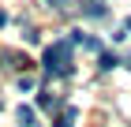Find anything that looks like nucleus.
Returning a JSON list of instances; mask_svg holds the SVG:
<instances>
[{
	"label": "nucleus",
	"mask_w": 131,
	"mask_h": 127,
	"mask_svg": "<svg viewBox=\"0 0 131 127\" xmlns=\"http://www.w3.org/2000/svg\"><path fill=\"white\" fill-rule=\"evenodd\" d=\"M75 116H79V112H75V108H64V112H60V116H56V123H52V127H71V123H75Z\"/></svg>",
	"instance_id": "obj_3"
},
{
	"label": "nucleus",
	"mask_w": 131,
	"mask_h": 127,
	"mask_svg": "<svg viewBox=\"0 0 131 127\" xmlns=\"http://www.w3.org/2000/svg\"><path fill=\"white\" fill-rule=\"evenodd\" d=\"M45 71L49 75H71V41H52L45 49Z\"/></svg>",
	"instance_id": "obj_1"
},
{
	"label": "nucleus",
	"mask_w": 131,
	"mask_h": 127,
	"mask_svg": "<svg viewBox=\"0 0 131 127\" xmlns=\"http://www.w3.org/2000/svg\"><path fill=\"white\" fill-rule=\"evenodd\" d=\"M116 64H120V56H116V52H101V67H105V71L116 67Z\"/></svg>",
	"instance_id": "obj_5"
},
{
	"label": "nucleus",
	"mask_w": 131,
	"mask_h": 127,
	"mask_svg": "<svg viewBox=\"0 0 131 127\" xmlns=\"http://www.w3.org/2000/svg\"><path fill=\"white\" fill-rule=\"evenodd\" d=\"M71 45H82V49H90V52H101V41L97 38H82V34H71Z\"/></svg>",
	"instance_id": "obj_2"
},
{
	"label": "nucleus",
	"mask_w": 131,
	"mask_h": 127,
	"mask_svg": "<svg viewBox=\"0 0 131 127\" xmlns=\"http://www.w3.org/2000/svg\"><path fill=\"white\" fill-rule=\"evenodd\" d=\"M4 22H8V19H4V11H0V26H4Z\"/></svg>",
	"instance_id": "obj_8"
},
{
	"label": "nucleus",
	"mask_w": 131,
	"mask_h": 127,
	"mask_svg": "<svg viewBox=\"0 0 131 127\" xmlns=\"http://www.w3.org/2000/svg\"><path fill=\"white\" fill-rule=\"evenodd\" d=\"M19 123H23V127H38V123H34V108L19 105Z\"/></svg>",
	"instance_id": "obj_4"
},
{
	"label": "nucleus",
	"mask_w": 131,
	"mask_h": 127,
	"mask_svg": "<svg viewBox=\"0 0 131 127\" xmlns=\"http://www.w3.org/2000/svg\"><path fill=\"white\" fill-rule=\"evenodd\" d=\"M45 4H52V8H68L71 0H45Z\"/></svg>",
	"instance_id": "obj_7"
},
{
	"label": "nucleus",
	"mask_w": 131,
	"mask_h": 127,
	"mask_svg": "<svg viewBox=\"0 0 131 127\" xmlns=\"http://www.w3.org/2000/svg\"><path fill=\"white\" fill-rule=\"evenodd\" d=\"M38 105H41V108H56V97H52V94H41Z\"/></svg>",
	"instance_id": "obj_6"
},
{
	"label": "nucleus",
	"mask_w": 131,
	"mask_h": 127,
	"mask_svg": "<svg viewBox=\"0 0 131 127\" xmlns=\"http://www.w3.org/2000/svg\"><path fill=\"white\" fill-rule=\"evenodd\" d=\"M124 64H127V67H131V52H127V60H124Z\"/></svg>",
	"instance_id": "obj_9"
},
{
	"label": "nucleus",
	"mask_w": 131,
	"mask_h": 127,
	"mask_svg": "<svg viewBox=\"0 0 131 127\" xmlns=\"http://www.w3.org/2000/svg\"><path fill=\"white\" fill-rule=\"evenodd\" d=\"M127 30H131V19H127Z\"/></svg>",
	"instance_id": "obj_10"
}]
</instances>
